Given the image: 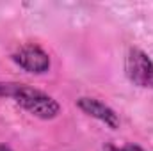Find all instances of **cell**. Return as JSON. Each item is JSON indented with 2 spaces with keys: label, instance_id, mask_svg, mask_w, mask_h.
<instances>
[{
  "label": "cell",
  "instance_id": "6da1fadb",
  "mask_svg": "<svg viewBox=\"0 0 153 151\" xmlns=\"http://www.w3.org/2000/svg\"><path fill=\"white\" fill-rule=\"evenodd\" d=\"M0 96H7L13 98L20 107H23L25 110L32 115H36L39 119H53L61 112V105L48 96L46 93L29 87L25 84H0Z\"/></svg>",
  "mask_w": 153,
  "mask_h": 151
},
{
  "label": "cell",
  "instance_id": "7a4b0ae2",
  "mask_svg": "<svg viewBox=\"0 0 153 151\" xmlns=\"http://www.w3.org/2000/svg\"><path fill=\"white\" fill-rule=\"evenodd\" d=\"M125 73L134 85L150 87L153 76V62L152 59L139 48H130L126 61H125Z\"/></svg>",
  "mask_w": 153,
  "mask_h": 151
},
{
  "label": "cell",
  "instance_id": "3957f363",
  "mask_svg": "<svg viewBox=\"0 0 153 151\" xmlns=\"http://www.w3.org/2000/svg\"><path fill=\"white\" fill-rule=\"evenodd\" d=\"M13 61L29 73H46L50 70V55L38 44H25L13 53Z\"/></svg>",
  "mask_w": 153,
  "mask_h": 151
},
{
  "label": "cell",
  "instance_id": "277c9868",
  "mask_svg": "<svg viewBox=\"0 0 153 151\" xmlns=\"http://www.w3.org/2000/svg\"><path fill=\"white\" fill-rule=\"evenodd\" d=\"M76 107H78L82 112H85L87 115H91V117L102 121L103 124H107V126L112 128V130L119 128V117H117V114H116L109 105H105L103 101H100V100H96V98L82 96V98L76 100Z\"/></svg>",
  "mask_w": 153,
  "mask_h": 151
},
{
  "label": "cell",
  "instance_id": "5b68a950",
  "mask_svg": "<svg viewBox=\"0 0 153 151\" xmlns=\"http://www.w3.org/2000/svg\"><path fill=\"white\" fill-rule=\"evenodd\" d=\"M103 151H144L141 146H137V144H126V146H121V148H117V146H112V144H107Z\"/></svg>",
  "mask_w": 153,
  "mask_h": 151
},
{
  "label": "cell",
  "instance_id": "8992f818",
  "mask_svg": "<svg viewBox=\"0 0 153 151\" xmlns=\"http://www.w3.org/2000/svg\"><path fill=\"white\" fill-rule=\"evenodd\" d=\"M0 151H13V150H11V148H7V146H2V144H0Z\"/></svg>",
  "mask_w": 153,
  "mask_h": 151
},
{
  "label": "cell",
  "instance_id": "52a82bcc",
  "mask_svg": "<svg viewBox=\"0 0 153 151\" xmlns=\"http://www.w3.org/2000/svg\"><path fill=\"white\" fill-rule=\"evenodd\" d=\"M150 87L153 89V76H152V82H150Z\"/></svg>",
  "mask_w": 153,
  "mask_h": 151
}]
</instances>
